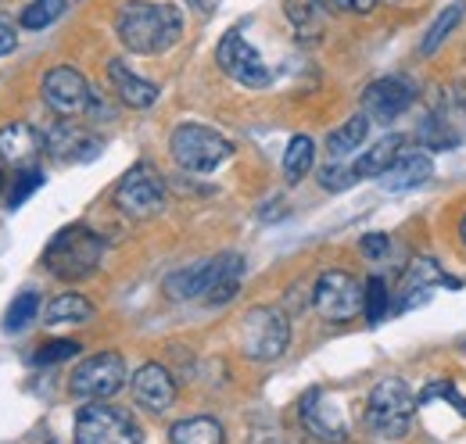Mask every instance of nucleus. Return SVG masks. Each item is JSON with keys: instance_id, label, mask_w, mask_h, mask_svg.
<instances>
[{"instance_id": "nucleus-1", "label": "nucleus", "mask_w": 466, "mask_h": 444, "mask_svg": "<svg viewBox=\"0 0 466 444\" xmlns=\"http://www.w3.org/2000/svg\"><path fill=\"white\" fill-rule=\"evenodd\" d=\"M183 33V15L173 4L126 0L116 11V36L129 55H162Z\"/></svg>"}, {"instance_id": "nucleus-2", "label": "nucleus", "mask_w": 466, "mask_h": 444, "mask_svg": "<svg viewBox=\"0 0 466 444\" xmlns=\"http://www.w3.org/2000/svg\"><path fill=\"white\" fill-rule=\"evenodd\" d=\"M101 258H105V240L90 226H83V222L58 229L55 240L47 244V251H44L47 273L65 279V283L86 279L101 266Z\"/></svg>"}, {"instance_id": "nucleus-3", "label": "nucleus", "mask_w": 466, "mask_h": 444, "mask_svg": "<svg viewBox=\"0 0 466 444\" xmlns=\"http://www.w3.org/2000/svg\"><path fill=\"white\" fill-rule=\"evenodd\" d=\"M169 151H173V162L183 172H216L233 155V144L208 126L183 122L169 136Z\"/></svg>"}, {"instance_id": "nucleus-4", "label": "nucleus", "mask_w": 466, "mask_h": 444, "mask_svg": "<svg viewBox=\"0 0 466 444\" xmlns=\"http://www.w3.org/2000/svg\"><path fill=\"white\" fill-rule=\"evenodd\" d=\"M412 412H416V394L399 377L380 380L366 398V419L380 438H406L412 427Z\"/></svg>"}, {"instance_id": "nucleus-5", "label": "nucleus", "mask_w": 466, "mask_h": 444, "mask_svg": "<svg viewBox=\"0 0 466 444\" xmlns=\"http://www.w3.org/2000/svg\"><path fill=\"white\" fill-rule=\"evenodd\" d=\"M291 344V319L280 308L258 305L240 319V351L255 362H273Z\"/></svg>"}, {"instance_id": "nucleus-6", "label": "nucleus", "mask_w": 466, "mask_h": 444, "mask_svg": "<svg viewBox=\"0 0 466 444\" xmlns=\"http://www.w3.org/2000/svg\"><path fill=\"white\" fill-rule=\"evenodd\" d=\"M76 444H144V434L129 412L105 401H86L76 416Z\"/></svg>"}, {"instance_id": "nucleus-7", "label": "nucleus", "mask_w": 466, "mask_h": 444, "mask_svg": "<svg viewBox=\"0 0 466 444\" xmlns=\"http://www.w3.org/2000/svg\"><path fill=\"white\" fill-rule=\"evenodd\" d=\"M122 384H126V358L118 351H97L76 366L68 390L79 401H108Z\"/></svg>"}, {"instance_id": "nucleus-8", "label": "nucleus", "mask_w": 466, "mask_h": 444, "mask_svg": "<svg viewBox=\"0 0 466 444\" xmlns=\"http://www.w3.org/2000/svg\"><path fill=\"white\" fill-rule=\"evenodd\" d=\"M116 205L129 219H151L166 208V183L151 166H133L116 187Z\"/></svg>"}, {"instance_id": "nucleus-9", "label": "nucleus", "mask_w": 466, "mask_h": 444, "mask_svg": "<svg viewBox=\"0 0 466 444\" xmlns=\"http://www.w3.org/2000/svg\"><path fill=\"white\" fill-rule=\"evenodd\" d=\"M312 305L327 323H349L362 312V283L345 269H327L312 287Z\"/></svg>"}, {"instance_id": "nucleus-10", "label": "nucleus", "mask_w": 466, "mask_h": 444, "mask_svg": "<svg viewBox=\"0 0 466 444\" xmlns=\"http://www.w3.org/2000/svg\"><path fill=\"white\" fill-rule=\"evenodd\" d=\"M216 61H219V68L230 76L233 83H240V86H248V90H262V86H269V68H266V61L258 57V51L240 36V29H230L223 40H219V47H216Z\"/></svg>"}, {"instance_id": "nucleus-11", "label": "nucleus", "mask_w": 466, "mask_h": 444, "mask_svg": "<svg viewBox=\"0 0 466 444\" xmlns=\"http://www.w3.org/2000/svg\"><path fill=\"white\" fill-rule=\"evenodd\" d=\"M44 101L58 111L61 118H76V115H86L94 108V90L86 83V76L72 65H58L44 76Z\"/></svg>"}, {"instance_id": "nucleus-12", "label": "nucleus", "mask_w": 466, "mask_h": 444, "mask_svg": "<svg viewBox=\"0 0 466 444\" xmlns=\"http://www.w3.org/2000/svg\"><path fill=\"white\" fill-rule=\"evenodd\" d=\"M412 97H416V90H412L409 79H402V76H384V79H373L366 86L362 108H366V115H373L377 122H391V118L406 115Z\"/></svg>"}, {"instance_id": "nucleus-13", "label": "nucleus", "mask_w": 466, "mask_h": 444, "mask_svg": "<svg viewBox=\"0 0 466 444\" xmlns=\"http://www.w3.org/2000/svg\"><path fill=\"white\" fill-rule=\"evenodd\" d=\"M298 412H301V423H305V430H309L312 438L330 441V444L345 441V419L338 416L334 401H327V394H323L319 388H312L301 394Z\"/></svg>"}, {"instance_id": "nucleus-14", "label": "nucleus", "mask_w": 466, "mask_h": 444, "mask_svg": "<svg viewBox=\"0 0 466 444\" xmlns=\"http://www.w3.org/2000/svg\"><path fill=\"white\" fill-rule=\"evenodd\" d=\"M434 287H452V290H460V279L441 273V266H438L434 258H416L406 269V277H402V301H399V312H409V308L423 305Z\"/></svg>"}, {"instance_id": "nucleus-15", "label": "nucleus", "mask_w": 466, "mask_h": 444, "mask_svg": "<svg viewBox=\"0 0 466 444\" xmlns=\"http://www.w3.org/2000/svg\"><path fill=\"white\" fill-rule=\"evenodd\" d=\"M40 151H47V140L29 122H11L0 129V162L7 168H29Z\"/></svg>"}, {"instance_id": "nucleus-16", "label": "nucleus", "mask_w": 466, "mask_h": 444, "mask_svg": "<svg viewBox=\"0 0 466 444\" xmlns=\"http://www.w3.org/2000/svg\"><path fill=\"white\" fill-rule=\"evenodd\" d=\"M133 398H137L147 412H166V409H173V401H176V380L169 377L166 366L147 362V366H140V369L133 373Z\"/></svg>"}, {"instance_id": "nucleus-17", "label": "nucleus", "mask_w": 466, "mask_h": 444, "mask_svg": "<svg viewBox=\"0 0 466 444\" xmlns=\"http://www.w3.org/2000/svg\"><path fill=\"white\" fill-rule=\"evenodd\" d=\"M44 140H47V155H51L55 162H90V158L101 151V140H97V136H90L86 129L68 126V122L55 126Z\"/></svg>"}, {"instance_id": "nucleus-18", "label": "nucleus", "mask_w": 466, "mask_h": 444, "mask_svg": "<svg viewBox=\"0 0 466 444\" xmlns=\"http://www.w3.org/2000/svg\"><path fill=\"white\" fill-rule=\"evenodd\" d=\"M108 79H112L118 101H122L126 108H151V105L158 101V86H155L151 79L137 76L122 57H116V61L108 65Z\"/></svg>"}, {"instance_id": "nucleus-19", "label": "nucleus", "mask_w": 466, "mask_h": 444, "mask_svg": "<svg viewBox=\"0 0 466 444\" xmlns=\"http://www.w3.org/2000/svg\"><path fill=\"white\" fill-rule=\"evenodd\" d=\"M240 277H244V258L237 251L216 255L212 258V283H208L205 301L208 305H227V301H233L237 290H240Z\"/></svg>"}, {"instance_id": "nucleus-20", "label": "nucleus", "mask_w": 466, "mask_h": 444, "mask_svg": "<svg viewBox=\"0 0 466 444\" xmlns=\"http://www.w3.org/2000/svg\"><path fill=\"white\" fill-rule=\"evenodd\" d=\"M402 151H406V136H399V133L380 136V140H377V144L351 166V172H355L359 179H380L388 168L402 158Z\"/></svg>"}, {"instance_id": "nucleus-21", "label": "nucleus", "mask_w": 466, "mask_h": 444, "mask_svg": "<svg viewBox=\"0 0 466 444\" xmlns=\"http://www.w3.org/2000/svg\"><path fill=\"white\" fill-rule=\"evenodd\" d=\"M431 172H434V168H431V158H427V155H420V151H402V158L380 176V187H384V190H412V187L427 183Z\"/></svg>"}, {"instance_id": "nucleus-22", "label": "nucleus", "mask_w": 466, "mask_h": 444, "mask_svg": "<svg viewBox=\"0 0 466 444\" xmlns=\"http://www.w3.org/2000/svg\"><path fill=\"white\" fill-rule=\"evenodd\" d=\"M208 283H212V258L205 262H194L187 269H176L166 277V294L173 301H190V298H205L208 294Z\"/></svg>"}, {"instance_id": "nucleus-23", "label": "nucleus", "mask_w": 466, "mask_h": 444, "mask_svg": "<svg viewBox=\"0 0 466 444\" xmlns=\"http://www.w3.org/2000/svg\"><path fill=\"white\" fill-rule=\"evenodd\" d=\"M169 444H227V434H223L219 419L190 416V419H179L169 430Z\"/></svg>"}, {"instance_id": "nucleus-24", "label": "nucleus", "mask_w": 466, "mask_h": 444, "mask_svg": "<svg viewBox=\"0 0 466 444\" xmlns=\"http://www.w3.org/2000/svg\"><path fill=\"white\" fill-rule=\"evenodd\" d=\"M366 133H370V118H366L362 111L351 115L349 122H341L338 129H330V136H327V151H330V158H349L351 151L362 147Z\"/></svg>"}, {"instance_id": "nucleus-25", "label": "nucleus", "mask_w": 466, "mask_h": 444, "mask_svg": "<svg viewBox=\"0 0 466 444\" xmlns=\"http://www.w3.org/2000/svg\"><path fill=\"white\" fill-rule=\"evenodd\" d=\"M90 316H94V305L83 294H61L47 305L44 323L47 327H68V323H86Z\"/></svg>"}, {"instance_id": "nucleus-26", "label": "nucleus", "mask_w": 466, "mask_h": 444, "mask_svg": "<svg viewBox=\"0 0 466 444\" xmlns=\"http://www.w3.org/2000/svg\"><path fill=\"white\" fill-rule=\"evenodd\" d=\"M463 11H466V4H452V7H445L434 22H431V29L423 33V40H420V55L423 57H431V55H438V47L456 33V25H460V18H463Z\"/></svg>"}, {"instance_id": "nucleus-27", "label": "nucleus", "mask_w": 466, "mask_h": 444, "mask_svg": "<svg viewBox=\"0 0 466 444\" xmlns=\"http://www.w3.org/2000/svg\"><path fill=\"white\" fill-rule=\"evenodd\" d=\"M312 162H316V144H312V136H294L291 144H288V151H284V179L288 183H301L305 179V172H312Z\"/></svg>"}, {"instance_id": "nucleus-28", "label": "nucleus", "mask_w": 466, "mask_h": 444, "mask_svg": "<svg viewBox=\"0 0 466 444\" xmlns=\"http://www.w3.org/2000/svg\"><path fill=\"white\" fill-rule=\"evenodd\" d=\"M362 312L370 323H380L388 312H391V290L380 277H370L362 287Z\"/></svg>"}, {"instance_id": "nucleus-29", "label": "nucleus", "mask_w": 466, "mask_h": 444, "mask_svg": "<svg viewBox=\"0 0 466 444\" xmlns=\"http://www.w3.org/2000/svg\"><path fill=\"white\" fill-rule=\"evenodd\" d=\"M65 4L68 0H33L25 11H22V29H29V33H40V29H47L51 22H58L61 15H65Z\"/></svg>"}, {"instance_id": "nucleus-30", "label": "nucleus", "mask_w": 466, "mask_h": 444, "mask_svg": "<svg viewBox=\"0 0 466 444\" xmlns=\"http://www.w3.org/2000/svg\"><path fill=\"white\" fill-rule=\"evenodd\" d=\"M40 316V294H33V290H25V294H18L15 301H11V308H7V316H4V330H25L33 319Z\"/></svg>"}, {"instance_id": "nucleus-31", "label": "nucleus", "mask_w": 466, "mask_h": 444, "mask_svg": "<svg viewBox=\"0 0 466 444\" xmlns=\"http://www.w3.org/2000/svg\"><path fill=\"white\" fill-rule=\"evenodd\" d=\"M44 187V172L36 166L29 168H18L15 172V183H11V194H7V208H18V205H25L29 201V194L33 190H40Z\"/></svg>"}, {"instance_id": "nucleus-32", "label": "nucleus", "mask_w": 466, "mask_h": 444, "mask_svg": "<svg viewBox=\"0 0 466 444\" xmlns=\"http://www.w3.org/2000/svg\"><path fill=\"white\" fill-rule=\"evenodd\" d=\"M79 355V344L76 340H51V344H44L36 355H33V362L36 366H58V362H68V358H76Z\"/></svg>"}, {"instance_id": "nucleus-33", "label": "nucleus", "mask_w": 466, "mask_h": 444, "mask_svg": "<svg viewBox=\"0 0 466 444\" xmlns=\"http://www.w3.org/2000/svg\"><path fill=\"white\" fill-rule=\"evenodd\" d=\"M355 179H359V176H355L349 166H341V162H330V166L319 168V187H323V190H349Z\"/></svg>"}, {"instance_id": "nucleus-34", "label": "nucleus", "mask_w": 466, "mask_h": 444, "mask_svg": "<svg viewBox=\"0 0 466 444\" xmlns=\"http://www.w3.org/2000/svg\"><path fill=\"white\" fill-rule=\"evenodd\" d=\"M420 140L427 144V147H434V151H445V147H456V133H449V129H441L434 118L420 129Z\"/></svg>"}, {"instance_id": "nucleus-35", "label": "nucleus", "mask_w": 466, "mask_h": 444, "mask_svg": "<svg viewBox=\"0 0 466 444\" xmlns=\"http://www.w3.org/2000/svg\"><path fill=\"white\" fill-rule=\"evenodd\" d=\"M359 251H362L370 262H380V258L391 255V237H384V233H366V237L359 240Z\"/></svg>"}, {"instance_id": "nucleus-36", "label": "nucleus", "mask_w": 466, "mask_h": 444, "mask_svg": "<svg viewBox=\"0 0 466 444\" xmlns=\"http://www.w3.org/2000/svg\"><path fill=\"white\" fill-rule=\"evenodd\" d=\"M431 398H449V401L456 405V412H460V416L466 419V398L456 388H452V384H431V388L420 394V405H423V401H431Z\"/></svg>"}, {"instance_id": "nucleus-37", "label": "nucleus", "mask_w": 466, "mask_h": 444, "mask_svg": "<svg viewBox=\"0 0 466 444\" xmlns=\"http://www.w3.org/2000/svg\"><path fill=\"white\" fill-rule=\"evenodd\" d=\"M327 4L338 11H351V15H370L377 7V0H327Z\"/></svg>"}, {"instance_id": "nucleus-38", "label": "nucleus", "mask_w": 466, "mask_h": 444, "mask_svg": "<svg viewBox=\"0 0 466 444\" xmlns=\"http://www.w3.org/2000/svg\"><path fill=\"white\" fill-rule=\"evenodd\" d=\"M15 44H18V33H15V25L0 18V57L11 55V51H15Z\"/></svg>"}, {"instance_id": "nucleus-39", "label": "nucleus", "mask_w": 466, "mask_h": 444, "mask_svg": "<svg viewBox=\"0 0 466 444\" xmlns=\"http://www.w3.org/2000/svg\"><path fill=\"white\" fill-rule=\"evenodd\" d=\"M198 11H212V0H190Z\"/></svg>"}, {"instance_id": "nucleus-40", "label": "nucleus", "mask_w": 466, "mask_h": 444, "mask_svg": "<svg viewBox=\"0 0 466 444\" xmlns=\"http://www.w3.org/2000/svg\"><path fill=\"white\" fill-rule=\"evenodd\" d=\"M460 237H463V244H466V216H463V222H460Z\"/></svg>"}, {"instance_id": "nucleus-41", "label": "nucleus", "mask_w": 466, "mask_h": 444, "mask_svg": "<svg viewBox=\"0 0 466 444\" xmlns=\"http://www.w3.org/2000/svg\"><path fill=\"white\" fill-rule=\"evenodd\" d=\"M388 4H412V0H388Z\"/></svg>"}, {"instance_id": "nucleus-42", "label": "nucleus", "mask_w": 466, "mask_h": 444, "mask_svg": "<svg viewBox=\"0 0 466 444\" xmlns=\"http://www.w3.org/2000/svg\"><path fill=\"white\" fill-rule=\"evenodd\" d=\"M0 168H4V162H0ZM0 187H4V176H0Z\"/></svg>"}]
</instances>
